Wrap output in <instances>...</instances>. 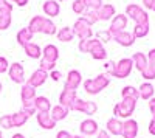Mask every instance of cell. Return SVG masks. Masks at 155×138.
<instances>
[{
  "instance_id": "cell-1",
  "label": "cell",
  "mask_w": 155,
  "mask_h": 138,
  "mask_svg": "<svg viewBox=\"0 0 155 138\" xmlns=\"http://www.w3.org/2000/svg\"><path fill=\"white\" fill-rule=\"evenodd\" d=\"M137 107V99L134 98H123L121 103L115 104L113 107V117L118 120H129L132 117Z\"/></svg>"
},
{
  "instance_id": "cell-2",
  "label": "cell",
  "mask_w": 155,
  "mask_h": 138,
  "mask_svg": "<svg viewBox=\"0 0 155 138\" xmlns=\"http://www.w3.org/2000/svg\"><path fill=\"white\" fill-rule=\"evenodd\" d=\"M127 19H132L135 25H147L149 23V14L137 3H130L126 8Z\"/></svg>"
},
{
  "instance_id": "cell-3",
  "label": "cell",
  "mask_w": 155,
  "mask_h": 138,
  "mask_svg": "<svg viewBox=\"0 0 155 138\" xmlns=\"http://www.w3.org/2000/svg\"><path fill=\"white\" fill-rule=\"evenodd\" d=\"M70 110H71V112H82L84 115L92 117V115L96 113L98 104L93 103V101H84V99H81V98H76L74 103H73L71 107H70Z\"/></svg>"
},
{
  "instance_id": "cell-4",
  "label": "cell",
  "mask_w": 155,
  "mask_h": 138,
  "mask_svg": "<svg viewBox=\"0 0 155 138\" xmlns=\"http://www.w3.org/2000/svg\"><path fill=\"white\" fill-rule=\"evenodd\" d=\"M132 68H134L132 59H129V58L120 59V62H116V64H115V70L112 73V76L118 78V79H124V78H127L129 74L132 73Z\"/></svg>"
},
{
  "instance_id": "cell-5",
  "label": "cell",
  "mask_w": 155,
  "mask_h": 138,
  "mask_svg": "<svg viewBox=\"0 0 155 138\" xmlns=\"http://www.w3.org/2000/svg\"><path fill=\"white\" fill-rule=\"evenodd\" d=\"M74 36H78L81 41H87V39H92L93 37V31H92V27L85 22L82 20L81 17L78 19L74 23H73V27H71Z\"/></svg>"
},
{
  "instance_id": "cell-6",
  "label": "cell",
  "mask_w": 155,
  "mask_h": 138,
  "mask_svg": "<svg viewBox=\"0 0 155 138\" xmlns=\"http://www.w3.org/2000/svg\"><path fill=\"white\" fill-rule=\"evenodd\" d=\"M8 74L12 82L16 84H25V70H23V65L19 64V62H14V64H11L9 68H8Z\"/></svg>"
},
{
  "instance_id": "cell-7",
  "label": "cell",
  "mask_w": 155,
  "mask_h": 138,
  "mask_svg": "<svg viewBox=\"0 0 155 138\" xmlns=\"http://www.w3.org/2000/svg\"><path fill=\"white\" fill-rule=\"evenodd\" d=\"M48 78H50V76H48V71L37 68L36 71H33V73H31V76L28 78L27 84H28V85H31V87H34V89H37V87L44 85V84H45V81H47Z\"/></svg>"
},
{
  "instance_id": "cell-8",
  "label": "cell",
  "mask_w": 155,
  "mask_h": 138,
  "mask_svg": "<svg viewBox=\"0 0 155 138\" xmlns=\"http://www.w3.org/2000/svg\"><path fill=\"white\" fill-rule=\"evenodd\" d=\"M126 27H127V16H126V14H116V16L112 19V22H110L109 31L112 33V36H115V34L124 31Z\"/></svg>"
},
{
  "instance_id": "cell-9",
  "label": "cell",
  "mask_w": 155,
  "mask_h": 138,
  "mask_svg": "<svg viewBox=\"0 0 155 138\" xmlns=\"http://www.w3.org/2000/svg\"><path fill=\"white\" fill-rule=\"evenodd\" d=\"M137 135H138V123L134 118H129V120L123 121L121 136L123 138H137Z\"/></svg>"
},
{
  "instance_id": "cell-10",
  "label": "cell",
  "mask_w": 155,
  "mask_h": 138,
  "mask_svg": "<svg viewBox=\"0 0 155 138\" xmlns=\"http://www.w3.org/2000/svg\"><path fill=\"white\" fill-rule=\"evenodd\" d=\"M79 130L82 133V136H90V135H95L99 132V126H98V123L93 120V118H87L81 123V126H79Z\"/></svg>"
},
{
  "instance_id": "cell-11",
  "label": "cell",
  "mask_w": 155,
  "mask_h": 138,
  "mask_svg": "<svg viewBox=\"0 0 155 138\" xmlns=\"http://www.w3.org/2000/svg\"><path fill=\"white\" fill-rule=\"evenodd\" d=\"M81 82H82V74L78 71V70H70L68 74H67V79H65V84H64V87H65V89L76 90L78 87L81 85Z\"/></svg>"
},
{
  "instance_id": "cell-12",
  "label": "cell",
  "mask_w": 155,
  "mask_h": 138,
  "mask_svg": "<svg viewBox=\"0 0 155 138\" xmlns=\"http://www.w3.org/2000/svg\"><path fill=\"white\" fill-rule=\"evenodd\" d=\"M76 98H78V96H76V90L65 89V87H64V90H62L61 95H59V104L64 106V107H67V109L70 110V107H71V104L74 103Z\"/></svg>"
},
{
  "instance_id": "cell-13",
  "label": "cell",
  "mask_w": 155,
  "mask_h": 138,
  "mask_svg": "<svg viewBox=\"0 0 155 138\" xmlns=\"http://www.w3.org/2000/svg\"><path fill=\"white\" fill-rule=\"evenodd\" d=\"M115 16H116V11H115V6L112 3H102V6L98 9V17L102 22L112 20Z\"/></svg>"
},
{
  "instance_id": "cell-14",
  "label": "cell",
  "mask_w": 155,
  "mask_h": 138,
  "mask_svg": "<svg viewBox=\"0 0 155 138\" xmlns=\"http://www.w3.org/2000/svg\"><path fill=\"white\" fill-rule=\"evenodd\" d=\"M36 120H37L39 126L45 130H51L56 127V121L53 120V117L50 113H36Z\"/></svg>"
},
{
  "instance_id": "cell-15",
  "label": "cell",
  "mask_w": 155,
  "mask_h": 138,
  "mask_svg": "<svg viewBox=\"0 0 155 138\" xmlns=\"http://www.w3.org/2000/svg\"><path fill=\"white\" fill-rule=\"evenodd\" d=\"M42 59L48 61V62H53V64H56L58 59H59V50L56 45L53 44H48L45 45V48L42 50Z\"/></svg>"
},
{
  "instance_id": "cell-16",
  "label": "cell",
  "mask_w": 155,
  "mask_h": 138,
  "mask_svg": "<svg viewBox=\"0 0 155 138\" xmlns=\"http://www.w3.org/2000/svg\"><path fill=\"white\" fill-rule=\"evenodd\" d=\"M113 41H116V44L121 47H132L135 44V37L129 31H121V33L113 36Z\"/></svg>"
},
{
  "instance_id": "cell-17",
  "label": "cell",
  "mask_w": 155,
  "mask_h": 138,
  "mask_svg": "<svg viewBox=\"0 0 155 138\" xmlns=\"http://www.w3.org/2000/svg\"><path fill=\"white\" fill-rule=\"evenodd\" d=\"M42 9L48 17H56V16H59L61 5H59L58 0H45L44 5H42Z\"/></svg>"
},
{
  "instance_id": "cell-18",
  "label": "cell",
  "mask_w": 155,
  "mask_h": 138,
  "mask_svg": "<svg viewBox=\"0 0 155 138\" xmlns=\"http://www.w3.org/2000/svg\"><path fill=\"white\" fill-rule=\"evenodd\" d=\"M34 107L37 110V113H50V110H51V107H53V106H51L48 98H45V96H36Z\"/></svg>"
},
{
  "instance_id": "cell-19",
  "label": "cell",
  "mask_w": 155,
  "mask_h": 138,
  "mask_svg": "<svg viewBox=\"0 0 155 138\" xmlns=\"http://www.w3.org/2000/svg\"><path fill=\"white\" fill-rule=\"evenodd\" d=\"M20 98H22V104L23 103H33L36 99V89L25 82L20 89Z\"/></svg>"
},
{
  "instance_id": "cell-20",
  "label": "cell",
  "mask_w": 155,
  "mask_h": 138,
  "mask_svg": "<svg viewBox=\"0 0 155 138\" xmlns=\"http://www.w3.org/2000/svg\"><path fill=\"white\" fill-rule=\"evenodd\" d=\"M106 127H107V133H110V135H121V132H123V121L113 117V118L107 120Z\"/></svg>"
},
{
  "instance_id": "cell-21",
  "label": "cell",
  "mask_w": 155,
  "mask_h": 138,
  "mask_svg": "<svg viewBox=\"0 0 155 138\" xmlns=\"http://www.w3.org/2000/svg\"><path fill=\"white\" fill-rule=\"evenodd\" d=\"M68 109L67 107H64V106H61V104H58V106H54V107H51V110H50V115L53 117V120L58 123V121H62V120H65L67 118V115H68Z\"/></svg>"
},
{
  "instance_id": "cell-22",
  "label": "cell",
  "mask_w": 155,
  "mask_h": 138,
  "mask_svg": "<svg viewBox=\"0 0 155 138\" xmlns=\"http://www.w3.org/2000/svg\"><path fill=\"white\" fill-rule=\"evenodd\" d=\"M153 85L150 82H143L140 85V89H138V93H140V98L141 99H144V101H149V99L153 98Z\"/></svg>"
},
{
  "instance_id": "cell-23",
  "label": "cell",
  "mask_w": 155,
  "mask_h": 138,
  "mask_svg": "<svg viewBox=\"0 0 155 138\" xmlns=\"http://www.w3.org/2000/svg\"><path fill=\"white\" fill-rule=\"evenodd\" d=\"M23 50H25V54H27L28 58H31V59L42 58V50H41V47H39L37 44H34V42L27 44V45L23 47Z\"/></svg>"
},
{
  "instance_id": "cell-24",
  "label": "cell",
  "mask_w": 155,
  "mask_h": 138,
  "mask_svg": "<svg viewBox=\"0 0 155 138\" xmlns=\"http://www.w3.org/2000/svg\"><path fill=\"white\" fill-rule=\"evenodd\" d=\"M45 19H47V17H44V16H34V17L30 20V23H28V30H30L33 34L42 33V27H44Z\"/></svg>"
},
{
  "instance_id": "cell-25",
  "label": "cell",
  "mask_w": 155,
  "mask_h": 138,
  "mask_svg": "<svg viewBox=\"0 0 155 138\" xmlns=\"http://www.w3.org/2000/svg\"><path fill=\"white\" fill-rule=\"evenodd\" d=\"M132 62H134V67L138 71H144V68L147 67V56H144V53H134L132 56Z\"/></svg>"
},
{
  "instance_id": "cell-26",
  "label": "cell",
  "mask_w": 155,
  "mask_h": 138,
  "mask_svg": "<svg viewBox=\"0 0 155 138\" xmlns=\"http://www.w3.org/2000/svg\"><path fill=\"white\" fill-rule=\"evenodd\" d=\"M33 36H34V34L28 30V27H27V28H22V30L17 33V36H16L17 44H19V45H22V47H25L27 44L33 42Z\"/></svg>"
},
{
  "instance_id": "cell-27",
  "label": "cell",
  "mask_w": 155,
  "mask_h": 138,
  "mask_svg": "<svg viewBox=\"0 0 155 138\" xmlns=\"http://www.w3.org/2000/svg\"><path fill=\"white\" fill-rule=\"evenodd\" d=\"M90 54H92V58H93V59H96V61H104V59L107 58V51H106L104 45H102L101 42H98V44L92 48Z\"/></svg>"
},
{
  "instance_id": "cell-28",
  "label": "cell",
  "mask_w": 155,
  "mask_h": 138,
  "mask_svg": "<svg viewBox=\"0 0 155 138\" xmlns=\"http://www.w3.org/2000/svg\"><path fill=\"white\" fill-rule=\"evenodd\" d=\"M11 118H12V126H14V127H22V126L27 124L30 117L27 113H23L22 110H19V112H16V113H12Z\"/></svg>"
},
{
  "instance_id": "cell-29",
  "label": "cell",
  "mask_w": 155,
  "mask_h": 138,
  "mask_svg": "<svg viewBox=\"0 0 155 138\" xmlns=\"http://www.w3.org/2000/svg\"><path fill=\"white\" fill-rule=\"evenodd\" d=\"M58 39L61 42H71L74 39V33L70 27H64L58 31Z\"/></svg>"
},
{
  "instance_id": "cell-30",
  "label": "cell",
  "mask_w": 155,
  "mask_h": 138,
  "mask_svg": "<svg viewBox=\"0 0 155 138\" xmlns=\"http://www.w3.org/2000/svg\"><path fill=\"white\" fill-rule=\"evenodd\" d=\"M81 19H82V20H85V22L90 25V27H92V25H95V23L99 20V17H98V11H93V9H85V11L82 12Z\"/></svg>"
},
{
  "instance_id": "cell-31",
  "label": "cell",
  "mask_w": 155,
  "mask_h": 138,
  "mask_svg": "<svg viewBox=\"0 0 155 138\" xmlns=\"http://www.w3.org/2000/svg\"><path fill=\"white\" fill-rule=\"evenodd\" d=\"M99 41L96 39V37H92V39H87V41H79V50H81V53H90L92 51V48L98 44Z\"/></svg>"
},
{
  "instance_id": "cell-32",
  "label": "cell",
  "mask_w": 155,
  "mask_h": 138,
  "mask_svg": "<svg viewBox=\"0 0 155 138\" xmlns=\"http://www.w3.org/2000/svg\"><path fill=\"white\" fill-rule=\"evenodd\" d=\"M132 34L135 39H143V37H146L149 34V23L147 25H135Z\"/></svg>"
},
{
  "instance_id": "cell-33",
  "label": "cell",
  "mask_w": 155,
  "mask_h": 138,
  "mask_svg": "<svg viewBox=\"0 0 155 138\" xmlns=\"http://www.w3.org/2000/svg\"><path fill=\"white\" fill-rule=\"evenodd\" d=\"M84 90L88 95H98L101 92V89L98 87V84L95 82V79H85L84 81Z\"/></svg>"
},
{
  "instance_id": "cell-34",
  "label": "cell",
  "mask_w": 155,
  "mask_h": 138,
  "mask_svg": "<svg viewBox=\"0 0 155 138\" xmlns=\"http://www.w3.org/2000/svg\"><path fill=\"white\" fill-rule=\"evenodd\" d=\"M42 33H44V34H47V36H53V34H56V33H58L56 25H54V22L51 20V19H45L44 27H42Z\"/></svg>"
},
{
  "instance_id": "cell-35",
  "label": "cell",
  "mask_w": 155,
  "mask_h": 138,
  "mask_svg": "<svg viewBox=\"0 0 155 138\" xmlns=\"http://www.w3.org/2000/svg\"><path fill=\"white\" fill-rule=\"evenodd\" d=\"M95 37H96V39H98L102 45L107 44V42H110V41L113 39V36H112V33H110L109 30H99V31H96Z\"/></svg>"
},
{
  "instance_id": "cell-36",
  "label": "cell",
  "mask_w": 155,
  "mask_h": 138,
  "mask_svg": "<svg viewBox=\"0 0 155 138\" xmlns=\"http://www.w3.org/2000/svg\"><path fill=\"white\" fill-rule=\"evenodd\" d=\"M121 96L123 98H134V99H138L140 98V93H138V89L132 85H126L124 89L121 90Z\"/></svg>"
},
{
  "instance_id": "cell-37",
  "label": "cell",
  "mask_w": 155,
  "mask_h": 138,
  "mask_svg": "<svg viewBox=\"0 0 155 138\" xmlns=\"http://www.w3.org/2000/svg\"><path fill=\"white\" fill-rule=\"evenodd\" d=\"M93 79H95V82L98 84V87H99L101 90H104L106 87L110 84V78H109V74H107V73L98 74V76H96V78H93Z\"/></svg>"
},
{
  "instance_id": "cell-38",
  "label": "cell",
  "mask_w": 155,
  "mask_h": 138,
  "mask_svg": "<svg viewBox=\"0 0 155 138\" xmlns=\"http://www.w3.org/2000/svg\"><path fill=\"white\" fill-rule=\"evenodd\" d=\"M11 25V12H0V30H8Z\"/></svg>"
},
{
  "instance_id": "cell-39",
  "label": "cell",
  "mask_w": 155,
  "mask_h": 138,
  "mask_svg": "<svg viewBox=\"0 0 155 138\" xmlns=\"http://www.w3.org/2000/svg\"><path fill=\"white\" fill-rule=\"evenodd\" d=\"M71 9H73L74 14H81V16H82V12L87 9L84 0H74V2L71 3Z\"/></svg>"
},
{
  "instance_id": "cell-40",
  "label": "cell",
  "mask_w": 155,
  "mask_h": 138,
  "mask_svg": "<svg viewBox=\"0 0 155 138\" xmlns=\"http://www.w3.org/2000/svg\"><path fill=\"white\" fill-rule=\"evenodd\" d=\"M141 74H143V78H144V79H147V81L155 79V65L147 64V67L144 68V71H141Z\"/></svg>"
},
{
  "instance_id": "cell-41",
  "label": "cell",
  "mask_w": 155,
  "mask_h": 138,
  "mask_svg": "<svg viewBox=\"0 0 155 138\" xmlns=\"http://www.w3.org/2000/svg\"><path fill=\"white\" fill-rule=\"evenodd\" d=\"M22 112H23V113H27L28 117L36 115L37 110H36V107H34V101H33V103H23V104H22Z\"/></svg>"
},
{
  "instance_id": "cell-42",
  "label": "cell",
  "mask_w": 155,
  "mask_h": 138,
  "mask_svg": "<svg viewBox=\"0 0 155 138\" xmlns=\"http://www.w3.org/2000/svg\"><path fill=\"white\" fill-rule=\"evenodd\" d=\"M0 127H3V129H12L14 126H12V118L11 115H3V117H0Z\"/></svg>"
},
{
  "instance_id": "cell-43",
  "label": "cell",
  "mask_w": 155,
  "mask_h": 138,
  "mask_svg": "<svg viewBox=\"0 0 155 138\" xmlns=\"http://www.w3.org/2000/svg\"><path fill=\"white\" fill-rule=\"evenodd\" d=\"M84 3H85V8L87 9L98 11L102 6V0H84Z\"/></svg>"
},
{
  "instance_id": "cell-44",
  "label": "cell",
  "mask_w": 155,
  "mask_h": 138,
  "mask_svg": "<svg viewBox=\"0 0 155 138\" xmlns=\"http://www.w3.org/2000/svg\"><path fill=\"white\" fill-rule=\"evenodd\" d=\"M0 12H12V3L8 0H0Z\"/></svg>"
},
{
  "instance_id": "cell-45",
  "label": "cell",
  "mask_w": 155,
  "mask_h": 138,
  "mask_svg": "<svg viewBox=\"0 0 155 138\" xmlns=\"http://www.w3.org/2000/svg\"><path fill=\"white\" fill-rule=\"evenodd\" d=\"M9 68V64H8V59L3 58V56H0V73H5L8 71Z\"/></svg>"
},
{
  "instance_id": "cell-46",
  "label": "cell",
  "mask_w": 155,
  "mask_h": 138,
  "mask_svg": "<svg viewBox=\"0 0 155 138\" xmlns=\"http://www.w3.org/2000/svg\"><path fill=\"white\" fill-rule=\"evenodd\" d=\"M115 64H116V62H113V61H107L106 64H104V68H106V71H107L109 76H110V74L113 73V70H115Z\"/></svg>"
},
{
  "instance_id": "cell-47",
  "label": "cell",
  "mask_w": 155,
  "mask_h": 138,
  "mask_svg": "<svg viewBox=\"0 0 155 138\" xmlns=\"http://www.w3.org/2000/svg\"><path fill=\"white\" fill-rule=\"evenodd\" d=\"M147 64L155 65V48H152L150 51L147 53Z\"/></svg>"
},
{
  "instance_id": "cell-48",
  "label": "cell",
  "mask_w": 155,
  "mask_h": 138,
  "mask_svg": "<svg viewBox=\"0 0 155 138\" xmlns=\"http://www.w3.org/2000/svg\"><path fill=\"white\" fill-rule=\"evenodd\" d=\"M149 110H150V115H152V120H155V98L149 99Z\"/></svg>"
},
{
  "instance_id": "cell-49",
  "label": "cell",
  "mask_w": 155,
  "mask_h": 138,
  "mask_svg": "<svg viewBox=\"0 0 155 138\" xmlns=\"http://www.w3.org/2000/svg\"><path fill=\"white\" fill-rule=\"evenodd\" d=\"M56 138H73V135L68 132V130H59Z\"/></svg>"
},
{
  "instance_id": "cell-50",
  "label": "cell",
  "mask_w": 155,
  "mask_h": 138,
  "mask_svg": "<svg viewBox=\"0 0 155 138\" xmlns=\"http://www.w3.org/2000/svg\"><path fill=\"white\" fill-rule=\"evenodd\" d=\"M61 76H62V74H61V71H56V70H53V71L50 73V78L53 79V81H56V82L61 79Z\"/></svg>"
},
{
  "instance_id": "cell-51",
  "label": "cell",
  "mask_w": 155,
  "mask_h": 138,
  "mask_svg": "<svg viewBox=\"0 0 155 138\" xmlns=\"http://www.w3.org/2000/svg\"><path fill=\"white\" fill-rule=\"evenodd\" d=\"M147 129H149V133L155 136V120H152V121L149 123V127H147Z\"/></svg>"
},
{
  "instance_id": "cell-52",
  "label": "cell",
  "mask_w": 155,
  "mask_h": 138,
  "mask_svg": "<svg viewBox=\"0 0 155 138\" xmlns=\"http://www.w3.org/2000/svg\"><path fill=\"white\" fill-rule=\"evenodd\" d=\"M155 0H143V5L146 9H152V5H153Z\"/></svg>"
},
{
  "instance_id": "cell-53",
  "label": "cell",
  "mask_w": 155,
  "mask_h": 138,
  "mask_svg": "<svg viewBox=\"0 0 155 138\" xmlns=\"http://www.w3.org/2000/svg\"><path fill=\"white\" fill-rule=\"evenodd\" d=\"M11 2H12V3H16L17 6H25V5L28 3V0H11Z\"/></svg>"
},
{
  "instance_id": "cell-54",
  "label": "cell",
  "mask_w": 155,
  "mask_h": 138,
  "mask_svg": "<svg viewBox=\"0 0 155 138\" xmlns=\"http://www.w3.org/2000/svg\"><path fill=\"white\" fill-rule=\"evenodd\" d=\"M96 138H110V135L107 133V130H99Z\"/></svg>"
},
{
  "instance_id": "cell-55",
  "label": "cell",
  "mask_w": 155,
  "mask_h": 138,
  "mask_svg": "<svg viewBox=\"0 0 155 138\" xmlns=\"http://www.w3.org/2000/svg\"><path fill=\"white\" fill-rule=\"evenodd\" d=\"M11 138H25V135H22V133H14Z\"/></svg>"
},
{
  "instance_id": "cell-56",
  "label": "cell",
  "mask_w": 155,
  "mask_h": 138,
  "mask_svg": "<svg viewBox=\"0 0 155 138\" xmlns=\"http://www.w3.org/2000/svg\"><path fill=\"white\" fill-rule=\"evenodd\" d=\"M73 138H84L82 135H73Z\"/></svg>"
},
{
  "instance_id": "cell-57",
  "label": "cell",
  "mask_w": 155,
  "mask_h": 138,
  "mask_svg": "<svg viewBox=\"0 0 155 138\" xmlns=\"http://www.w3.org/2000/svg\"><path fill=\"white\" fill-rule=\"evenodd\" d=\"M152 11H155V2H153V5H152Z\"/></svg>"
},
{
  "instance_id": "cell-58",
  "label": "cell",
  "mask_w": 155,
  "mask_h": 138,
  "mask_svg": "<svg viewBox=\"0 0 155 138\" xmlns=\"http://www.w3.org/2000/svg\"><path fill=\"white\" fill-rule=\"evenodd\" d=\"M2 89H3V87H2V82H0V92H2Z\"/></svg>"
},
{
  "instance_id": "cell-59",
  "label": "cell",
  "mask_w": 155,
  "mask_h": 138,
  "mask_svg": "<svg viewBox=\"0 0 155 138\" xmlns=\"http://www.w3.org/2000/svg\"><path fill=\"white\" fill-rule=\"evenodd\" d=\"M0 138H3V135H2V130H0Z\"/></svg>"
},
{
  "instance_id": "cell-60",
  "label": "cell",
  "mask_w": 155,
  "mask_h": 138,
  "mask_svg": "<svg viewBox=\"0 0 155 138\" xmlns=\"http://www.w3.org/2000/svg\"><path fill=\"white\" fill-rule=\"evenodd\" d=\"M58 2H64V0H58Z\"/></svg>"
}]
</instances>
